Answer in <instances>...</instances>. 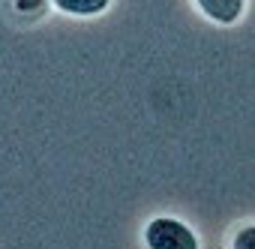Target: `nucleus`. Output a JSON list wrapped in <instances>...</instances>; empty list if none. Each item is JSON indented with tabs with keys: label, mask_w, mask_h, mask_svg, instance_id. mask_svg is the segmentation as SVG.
<instances>
[{
	"label": "nucleus",
	"mask_w": 255,
	"mask_h": 249,
	"mask_svg": "<svg viewBox=\"0 0 255 249\" xmlns=\"http://www.w3.org/2000/svg\"><path fill=\"white\" fill-rule=\"evenodd\" d=\"M195 6L216 24H234L243 15L246 0H195Z\"/></svg>",
	"instance_id": "2"
},
{
	"label": "nucleus",
	"mask_w": 255,
	"mask_h": 249,
	"mask_svg": "<svg viewBox=\"0 0 255 249\" xmlns=\"http://www.w3.org/2000/svg\"><path fill=\"white\" fill-rule=\"evenodd\" d=\"M231 249H255V225H243L231 237Z\"/></svg>",
	"instance_id": "4"
},
{
	"label": "nucleus",
	"mask_w": 255,
	"mask_h": 249,
	"mask_svg": "<svg viewBox=\"0 0 255 249\" xmlns=\"http://www.w3.org/2000/svg\"><path fill=\"white\" fill-rule=\"evenodd\" d=\"M144 243L147 249H201L192 228L171 216H156L144 228Z\"/></svg>",
	"instance_id": "1"
},
{
	"label": "nucleus",
	"mask_w": 255,
	"mask_h": 249,
	"mask_svg": "<svg viewBox=\"0 0 255 249\" xmlns=\"http://www.w3.org/2000/svg\"><path fill=\"white\" fill-rule=\"evenodd\" d=\"M66 15H99L111 6V0H51Z\"/></svg>",
	"instance_id": "3"
}]
</instances>
